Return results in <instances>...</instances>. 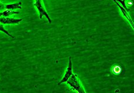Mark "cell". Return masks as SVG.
<instances>
[{"instance_id":"1","label":"cell","mask_w":134,"mask_h":93,"mask_svg":"<svg viewBox=\"0 0 134 93\" xmlns=\"http://www.w3.org/2000/svg\"><path fill=\"white\" fill-rule=\"evenodd\" d=\"M66 82L70 87L71 89L76 91L77 92L86 93L84 87L82 86L81 81H80L77 74L72 73Z\"/></svg>"},{"instance_id":"2","label":"cell","mask_w":134,"mask_h":93,"mask_svg":"<svg viewBox=\"0 0 134 93\" xmlns=\"http://www.w3.org/2000/svg\"><path fill=\"white\" fill-rule=\"evenodd\" d=\"M33 5L36 8V9L38 11V13H39L40 19H42L43 17H46L49 22V24H51L52 23V20H51V18L49 16L48 13L46 11L44 6L43 5L42 0H35V2L33 3Z\"/></svg>"},{"instance_id":"3","label":"cell","mask_w":134,"mask_h":93,"mask_svg":"<svg viewBox=\"0 0 134 93\" xmlns=\"http://www.w3.org/2000/svg\"><path fill=\"white\" fill-rule=\"evenodd\" d=\"M72 67H73V63H72V61L71 56H69L68 67H67L66 68L65 73L64 74V76H63V78H62V79L60 81V82H58V86H60L61 84L64 83V82H66L67 80L69 79V77L71 76V75L73 73Z\"/></svg>"},{"instance_id":"4","label":"cell","mask_w":134,"mask_h":93,"mask_svg":"<svg viewBox=\"0 0 134 93\" xmlns=\"http://www.w3.org/2000/svg\"><path fill=\"white\" fill-rule=\"evenodd\" d=\"M23 19L24 18H14L2 16L0 17V22L3 25L19 24L22 21Z\"/></svg>"},{"instance_id":"5","label":"cell","mask_w":134,"mask_h":93,"mask_svg":"<svg viewBox=\"0 0 134 93\" xmlns=\"http://www.w3.org/2000/svg\"><path fill=\"white\" fill-rule=\"evenodd\" d=\"M5 9H11L15 11V9H22V1H18L15 3L10 4H6L5 5Z\"/></svg>"},{"instance_id":"6","label":"cell","mask_w":134,"mask_h":93,"mask_svg":"<svg viewBox=\"0 0 134 93\" xmlns=\"http://www.w3.org/2000/svg\"><path fill=\"white\" fill-rule=\"evenodd\" d=\"M2 12V16L5 17H10V16H11V15L19 14V11H14V10L7 9H5Z\"/></svg>"},{"instance_id":"7","label":"cell","mask_w":134,"mask_h":93,"mask_svg":"<svg viewBox=\"0 0 134 93\" xmlns=\"http://www.w3.org/2000/svg\"><path fill=\"white\" fill-rule=\"evenodd\" d=\"M0 31H1V32L4 33L5 34H6L9 37L11 38H12V39H15V37H14V36H13L12 35H11V33H10L8 32V31L7 29H5V28H4L3 24H1V22H0Z\"/></svg>"},{"instance_id":"8","label":"cell","mask_w":134,"mask_h":93,"mask_svg":"<svg viewBox=\"0 0 134 93\" xmlns=\"http://www.w3.org/2000/svg\"><path fill=\"white\" fill-rule=\"evenodd\" d=\"M113 1H116L118 2H120V4H121V6L124 8L126 10V11H127V12H130V9L128 8L127 7V5H126V4H125L126 0H113Z\"/></svg>"},{"instance_id":"9","label":"cell","mask_w":134,"mask_h":93,"mask_svg":"<svg viewBox=\"0 0 134 93\" xmlns=\"http://www.w3.org/2000/svg\"><path fill=\"white\" fill-rule=\"evenodd\" d=\"M5 9V5L0 2V12H2Z\"/></svg>"},{"instance_id":"10","label":"cell","mask_w":134,"mask_h":93,"mask_svg":"<svg viewBox=\"0 0 134 93\" xmlns=\"http://www.w3.org/2000/svg\"><path fill=\"white\" fill-rule=\"evenodd\" d=\"M2 16V12H0V17Z\"/></svg>"}]
</instances>
